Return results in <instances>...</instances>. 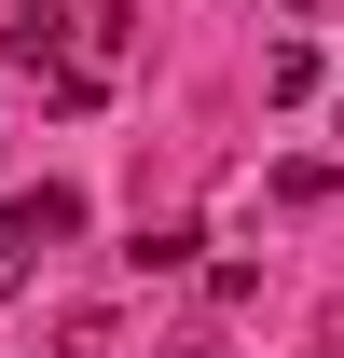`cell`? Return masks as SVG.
Masks as SVG:
<instances>
[{
  "label": "cell",
  "instance_id": "2",
  "mask_svg": "<svg viewBox=\"0 0 344 358\" xmlns=\"http://www.w3.org/2000/svg\"><path fill=\"white\" fill-rule=\"evenodd\" d=\"M14 69H69V14H55V0L14 14Z\"/></svg>",
  "mask_w": 344,
  "mask_h": 358
},
{
  "label": "cell",
  "instance_id": "4",
  "mask_svg": "<svg viewBox=\"0 0 344 358\" xmlns=\"http://www.w3.org/2000/svg\"><path fill=\"white\" fill-rule=\"evenodd\" d=\"M14 289H28V248H14V234H0V303H14Z\"/></svg>",
  "mask_w": 344,
  "mask_h": 358
},
{
  "label": "cell",
  "instance_id": "3",
  "mask_svg": "<svg viewBox=\"0 0 344 358\" xmlns=\"http://www.w3.org/2000/svg\"><path fill=\"white\" fill-rule=\"evenodd\" d=\"M261 96H317V42H303V28H289L275 55H261Z\"/></svg>",
  "mask_w": 344,
  "mask_h": 358
},
{
  "label": "cell",
  "instance_id": "6",
  "mask_svg": "<svg viewBox=\"0 0 344 358\" xmlns=\"http://www.w3.org/2000/svg\"><path fill=\"white\" fill-rule=\"evenodd\" d=\"M166 358H234V345H207V331H193V345H166Z\"/></svg>",
  "mask_w": 344,
  "mask_h": 358
},
{
  "label": "cell",
  "instance_id": "1",
  "mask_svg": "<svg viewBox=\"0 0 344 358\" xmlns=\"http://www.w3.org/2000/svg\"><path fill=\"white\" fill-rule=\"evenodd\" d=\"M0 234H14V248H55V234H83V193L42 179V193H14V207H0Z\"/></svg>",
  "mask_w": 344,
  "mask_h": 358
},
{
  "label": "cell",
  "instance_id": "5",
  "mask_svg": "<svg viewBox=\"0 0 344 358\" xmlns=\"http://www.w3.org/2000/svg\"><path fill=\"white\" fill-rule=\"evenodd\" d=\"M275 14H289V28H317V14H331V0H275Z\"/></svg>",
  "mask_w": 344,
  "mask_h": 358
}]
</instances>
